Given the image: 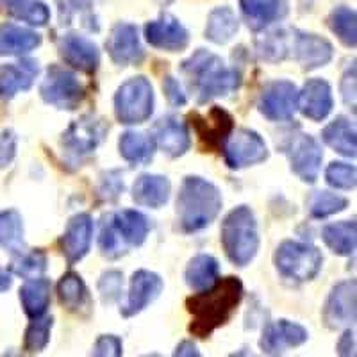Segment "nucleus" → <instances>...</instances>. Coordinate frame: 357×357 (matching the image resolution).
<instances>
[{"label":"nucleus","mask_w":357,"mask_h":357,"mask_svg":"<svg viewBox=\"0 0 357 357\" xmlns=\"http://www.w3.org/2000/svg\"><path fill=\"white\" fill-rule=\"evenodd\" d=\"M17 155V134L13 130H2L0 132V168L11 165Z\"/></svg>","instance_id":"nucleus-45"},{"label":"nucleus","mask_w":357,"mask_h":357,"mask_svg":"<svg viewBox=\"0 0 357 357\" xmlns=\"http://www.w3.org/2000/svg\"><path fill=\"white\" fill-rule=\"evenodd\" d=\"M347 206H349V200L331 191H317L309 199V213L314 218H327L334 213L343 211Z\"/></svg>","instance_id":"nucleus-37"},{"label":"nucleus","mask_w":357,"mask_h":357,"mask_svg":"<svg viewBox=\"0 0 357 357\" xmlns=\"http://www.w3.org/2000/svg\"><path fill=\"white\" fill-rule=\"evenodd\" d=\"M218 261L213 256L207 254H200V256L193 257L186 268V282L190 288L197 289V291H206V289L213 288L218 280Z\"/></svg>","instance_id":"nucleus-29"},{"label":"nucleus","mask_w":357,"mask_h":357,"mask_svg":"<svg viewBox=\"0 0 357 357\" xmlns=\"http://www.w3.org/2000/svg\"><path fill=\"white\" fill-rule=\"evenodd\" d=\"M162 291V279L154 272L149 270H139L130 279L129 296H127L126 305L122 307L123 317H134L142 312L149 304L158 298Z\"/></svg>","instance_id":"nucleus-16"},{"label":"nucleus","mask_w":357,"mask_h":357,"mask_svg":"<svg viewBox=\"0 0 357 357\" xmlns=\"http://www.w3.org/2000/svg\"><path fill=\"white\" fill-rule=\"evenodd\" d=\"M174 357H200V354L191 341H183L175 350Z\"/></svg>","instance_id":"nucleus-49"},{"label":"nucleus","mask_w":357,"mask_h":357,"mask_svg":"<svg viewBox=\"0 0 357 357\" xmlns=\"http://www.w3.org/2000/svg\"><path fill=\"white\" fill-rule=\"evenodd\" d=\"M162 88H165V93H167L168 100H170L174 106H184V104H186V95L183 93V89H181V86H178V82L175 81L174 77L165 79Z\"/></svg>","instance_id":"nucleus-46"},{"label":"nucleus","mask_w":357,"mask_h":357,"mask_svg":"<svg viewBox=\"0 0 357 357\" xmlns=\"http://www.w3.org/2000/svg\"><path fill=\"white\" fill-rule=\"evenodd\" d=\"M288 155L291 161V170L296 174L304 183L312 184L318 178L321 167V149L318 142L307 134H301L295 139H291L288 146Z\"/></svg>","instance_id":"nucleus-10"},{"label":"nucleus","mask_w":357,"mask_h":357,"mask_svg":"<svg viewBox=\"0 0 357 357\" xmlns=\"http://www.w3.org/2000/svg\"><path fill=\"white\" fill-rule=\"evenodd\" d=\"M321 138L331 149L345 158H356L357 142H356V126L349 118L337 116L334 122L325 127Z\"/></svg>","instance_id":"nucleus-27"},{"label":"nucleus","mask_w":357,"mask_h":357,"mask_svg":"<svg viewBox=\"0 0 357 357\" xmlns=\"http://www.w3.org/2000/svg\"><path fill=\"white\" fill-rule=\"evenodd\" d=\"M59 52H61L65 63L86 73L95 72L100 63V52H98L97 45L79 34L63 36V40L59 41Z\"/></svg>","instance_id":"nucleus-18"},{"label":"nucleus","mask_w":357,"mask_h":357,"mask_svg":"<svg viewBox=\"0 0 357 357\" xmlns=\"http://www.w3.org/2000/svg\"><path fill=\"white\" fill-rule=\"evenodd\" d=\"M183 72L199 95L200 104L216 97H225L241 84V73L238 70L227 68L218 56L202 49L183 63Z\"/></svg>","instance_id":"nucleus-2"},{"label":"nucleus","mask_w":357,"mask_h":357,"mask_svg":"<svg viewBox=\"0 0 357 357\" xmlns=\"http://www.w3.org/2000/svg\"><path fill=\"white\" fill-rule=\"evenodd\" d=\"M243 296V284L238 277H225L213 288L190 296L186 302L193 321L190 331L206 337L231 318Z\"/></svg>","instance_id":"nucleus-1"},{"label":"nucleus","mask_w":357,"mask_h":357,"mask_svg":"<svg viewBox=\"0 0 357 357\" xmlns=\"http://www.w3.org/2000/svg\"><path fill=\"white\" fill-rule=\"evenodd\" d=\"M341 91H343V98L349 106L356 107V68L352 66V72H347L343 82H341Z\"/></svg>","instance_id":"nucleus-47"},{"label":"nucleus","mask_w":357,"mask_h":357,"mask_svg":"<svg viewBox=\"0 0 357 357\" xmlns=\"http://www.w3.org/2000/svg\"><path fill=\"white\" fill-rule=\"evenodd\" d=\"M91 236H93V220L91 216L81 213L75 215L68 222L65 234H63L59 247H61L63 256L66 257L68 264L77 263L88 254L89 245H91Z\"/></svg>","instance_id":"nucleus-17"},{"label":"nucleus","mask_w":357,"mask_h":357,"mask_svg":"<svg viewBox=\"0 0 357 357\" xmlns=\"http://www.w3.org/2000/svg\"><path fill=\"white\" fill-rule=\"evenodd\" d=\"M107 127L102 120H93V118H82L68 127L63 134V146L73 155H84L93 152L106 136Z\"/></svg>","instance_id":"nucleus-15"},{"label":"nucleus","mask_w":357,"mask_h":357,"mask_svg":"<svg viewBox=\"0 0 357 357\" xmlns=\"http://www.w3.org/2000/svg\"><path fill=\"white\" fill-rule=\"evenodd\" d=\"M6 357H17V356H6Z\"/></svg>","instance_id":"nucleus-54"},{"label":"nucleus","mask_w":357,"mask_h":357,"mask_svg":"<svg viewBox=\"0 0 357 357\" xmlns=\"http://www.w3.org/2000/svg\"><path fill=\"white\" fill-rule=\"evenodd\" d=\"M333 45L325 38L311 33H296L295 36V56L302 68L314 70L327 65L333 59Z\"/></svg>","instance_id":"nucleus-21"},{"label":"nucleus","mask_w":357,"mask_h":357,"mask_svg":"<svg viewBox=\"0 0 357 357\" xmlns=\"http://www.w3.org/2000/svg\"><path fill=\"white\" fill-rule=\"evenodd\" d=\"M240 8L252 31L282 20L289 11L286 0H240Z\"/></svg>","instance_id":"nucleus-22"},{"label":"nucleus","mask_w":357,"mask_h":357,"mask_svg":"<svg viewBox=\"0 0 357 357\" xmlns=\"http://www.w3.org/2000/svg\"><path fill=\"white\" fill-rule=\"evenodd\" d=\"M337 356L340 357H357L356 354V334L354 331H345L337 341Z\"/></svg>","instance_id":"nucleus-48"},{"label":"nucleus","mask_w":357,"mask_h":357,"mask_svg":"<svg viewBox=\"0 0 357 357\" xmlns=\"http://www.w3.org/2000/svg\"><path fill=\"white\" fill-rule=\"evenodd\" d=\"M13 284V279H11V273L8 270H2L0 268V291H6V289L11 288Z\"/></svg>","instance_id":"nucleus-50"},{"label":"nucleus","mask_w":357,"mask_h":357,"mask_svg":"<svg viewBox=\"0 0 357 357\" xmlns=\"http://www.w3.org/2000/svg\"><path fill=\"white\" fill-rule=\"evenodd\" d=\"M93 357H122V341L116 336H100L95 343Z\"/></svg>","instance_id":"nucleus-44"},{"label":"nucleus","mask_w":357,"mask_h":357,"mask_svg":"<svg viewBox=\"0 0 357 357\" xmlns=\"http://www.w3.org/2000/svg\"><path fill=\"white\" fill-rule=\"evenodd\" d=\"M231 357H257V356H256V354H252L250 350H240V352L232 354Z\"/></svg>","instance_id":"nucleus-51"},{"label":"nucleus","mask_w":357,"mask_h":357,"mask_svg":"<svg viewBox=\"0 0 357 357\" xmlns=\"http://www.w3.org/2000/svg\"><path fill=\"white\" fill-rule=\"evenodd\" d=\"M52 321V317H45L36 318L33 324L29 325L27 333H25V349L29 352H41L45 347L49 345Z\"/></svg>","instance_id":"nucleus-41"},{"label":"nucleus","mask_w":357,"mask_h":357,"mask_svg":"<svg viewBox=\"0 0 357 357\" xmlns=\"http://www.w3.org/2000/svg\"><path fill=\"white\" fill-rule=\"evenodd\" d=\"M123 238L118 232L116 225H114V216H106L104 222H102L100 227V238H98V245H100L102 254L106 257H120L126 252V247H123Z\"/></svg>","instance_id":"nucleus-38"},{"label":"nucleus","mask_w":357,"mask_h":357,"mask_svg":"<svg viewBox=\"0 0 357 357\" xmlns=\"http://www.w3.org/2000/svg\"><path fill=\"white\" fill-rule=\"evenodd\" d=\"M20 301L27 317L41 318L50 304V282L47 279L29 280L20 288Z\"/></svg>","instance_id":"nucleus-32"},{"label":"nucleus","mask_w":357,"mask_h":357,"mask_svg":"<svg viewBox=\"0 0 357 357\" xmlns=\"http://www.w3.org/2000/svg\"><path fill=\"white\" fill-rule=\"evenodd\" d=\"M11 270L17 275L25 277V279H40L45 270H47V256L41 250L29 252V254H25V256H22L20 259L13 263Z\"/></svg>","instance_id":"nucleus-40"},{"label":"nucleus","mask_w":357,"mask_h":357,"mask_svg":"<svg viewBox=\"0 0 357 357\" xmlns=\"http://www.w3.org/2000/svg\"><path fill=\"white\" fill-rule=\"evenodd\" d=\"M154 111V89L149 79L132 77L123 82L114 95V113L126 126L143 123Z\"/></svg>","instance_id":"nucleus-5"},{"label":"nucleus","mask_w":357,"mask_h":357,"mask_svg":"<svg viewBox=\"0 0 357 357\" xmlns=\"http://www.w3.org/2000/svg\"><path fill=\"white\" fill-rule=\"evenodd\" d=\"M118 149L120 154L126 161L134 162V165H145L154 155L155 143L154 139L145 136L143 132H129L122 134V138L118 142Z\"/></svg>","instance_id":"nucleus-33"},{"label":"nucleus","mask_w":357,"mask_h":357,"mask_svg":"<svg viewBox=\"0 0 357 357\" xmlns=\"http://www.w3.org/2000/svg\"><path fill=\"white\" fill-rule=\"evenodd\" d=\"M325 178L331 186L337 188V190H354L357 183L356 167L347 165V162H333L325 172Z\"/></svg>","instance_id":"nucleus-42"},{"label":"nucleus","mask_w":357,"mask_h":357,"mask_svg":"<svg viewBox=\"0 0 357 357\" xmlns=\"http://www.w3.org/2000/svg\"><path fill=\"white\" fill-rule=\"evenodd\" d=\"M9 13L18 20L27 22L31 25H40V27L47 25L50 20L49 8L41 2H34V0H22L18 4L11 6Z\"/></svg>","instance_id":"nucleus-39"},{"label":"nucleus","mask_w":357,"mask_h":357,"mask_svg":"<svg viewBox=\"0 0 357 357\" xmlns=\"http://www.w3.org/2000/svg\"><path fill=\"white\" fill-rule=\"evenodd\" d=\"M57 293H59V301L70 311H81L86 307L89 302L88 289L84 282L77 273L68 272L61 277L59 284H57Z\"/></svg>","instance_id":"nucleus-35"},{"label":"nucleus","mask_w":357,"mask_h":357,"mask_svg":"<svg viewBox=\"0 0 357 357\" xmlns=\"http://www.w3.org/2000/svg\"><path fill=\"white\" fill-rule=\"evenodd\" d=\"M298 109V89L289 81H275L263 89L259 111L272 122L291 120Z\"/></svg>","instance_id":"nucleus-9"},{"label":"nucleus","mask_w":357,"mask_h":357,"mask_svg":"<svg viewBox=\"0 0 357 357\" xmlns=\"http://www.w3.org/2000/svg\"><path fill=\"white\" fill-rule=\"evenodd\" d=\"M191 120H193V126H195L200 139L207 146L223 145L232 130V116L222 107H213L207 116L193 114Z\"/></svg>","instance_id":"nucleus-24"},{"label":"nucleus","mask_w":357,"mask_h":357,"mask_svg":"<svg viewBox=\"0 0 357 357\" xmlns=\"http://www.w3.org/2000/svg\"><path fill=\"white\" fill-rule=\"evenodd\" d=\"M154 143L170 158H178L190 151L191 139L186 126L175 116L161 118L154 127Z\"/></svg>","instance_id":"nucleus-20"},{"label":"nucleus","mask_w":357,"mask_h":357,"mask_svg":"<svg viewBox=\"0 0 357 357\" xmlns=\"http://www.w3.org/2000/svg\"><path fill=\"white\" fill-rule=\"evenodd\" d=\"M268 159V146L256 130L238 129L225 145V162L229 167L247 168Z\"/></svg>","instance_id":"nucleus-8"},{"label":"nucleus","mask_w":357,"mask_h":357,"mask_svg":"<svg viewBox=\"0 0 357 357\" xmlns=\"http://www.w3.org/2000/svg\"><path fill=\"white\" fill-rule=\"evenodd\" d=\"M325 245L337 254V256H350L356 250L357 243V225L356 220L349 222L331 223L321 231Z\"/></svg>","instance_id":"nucleus-28"},{"label":"nucleus","mask_w":357,"mask_h":357,"mask_svg":"<svg viewBox=\"0 0 357 357\" xmlns=\"http://www.w3.org/2000/svg\"><path fill=\"white\" fill-rule=\"evenodd\" d=\"M324 321L329 329L356 321V280L340 282L331 291L324 307Z\"/></svg>","instance_id":"nucleus-12"},{"label":"nucleus","mask_w":357,"mask_h":357,"mask_svg":"<svg viewBox=\"0 0 357 357\" xmlns=\"http://www.w3.org/2000/svg\"><path fill=\"white\" fill-rule=\"evenodd\" d=\"M298 109L314 122L329 116L333 111V91L329 82H325L324 79H311L305 82L298 93Z\"/></svg>","instance_id":"nucleus-19"},{"label":"nucleus","mask_w":357,"mask_h":357,"mask_svg":"<svg viewBox=\"0 0 357 357\" xmlns=\"http://www.w3.org/2000/svg\"><path fill=\"white\" fill-rule=\"evenodd\" d=\"M38 63L33 59H24L20 63H13L0 68V98L9 100L18 91H25L33 86L36 79Z\"/></svg>","instance_id":"nucleus-23"},{"label":"nucleus","mask_w":357,"mask_h":357,"mask_svg":"<svg viewBox=\"0 0 357 357\" xmlns=\"http://www.w3.org/2000/svg\"><path fill=\"white\" fill-rule=\"evenodd\" d=\"M307 331L298 324L288 320H279L268 324L259 345L268 357H282L288 349L301 347L307 341Z\"/></svg>","instance_id":"nucleus-11"},{"label":"nucleus","mask_w":357,"mask_h":357,"mask_svg":"<svg viewBox=\"0 0 357 357\" xmlns=\"http://www.w3.org/2000/svg\"><path fill=\"white\" fill-rule=\"evenodd\" d=\"M114 225L123 241L134 245V247L142 245L149 234V220L142 213L132 211V209H126V211L114 215Z\"/></svg>","instance_id":"nucleus-34"},{"label":"nucleus","mask_w":357,"mask_h":357,"mask_svg":"<svg viewBox=\"0 0 357 357\" xmlns=\"http://www.w3.org/2000/svg\"><path fill=\"white\" fill-rule=\"evenodd\" d=\"M240 29V22L236 18V13L231 8L223 6V8H216L211 11L209 18H207L206 25V38L216 45H223L232 40L236 33Z\"/></svg>","instance_id":"nucleus-30"},{"label":"nucleus","mask_w":357,"mask_h":357,"mask_svg":"<svg viewBox=\"0 0 357 357\" xmlns=\"http://www.w3.org/2000/svg\"><path fill=\"white\" fill-rule=\"evenodd\" d=\"M168 197H170V181L162 175L145 174L132 186V199L139 206L158 209L168 202Z\"/></svg>","instance_id":"nucleus-25"},{"label":"nucleus","mask_w":357,"mask_h":357,"mask_svg":"<svg viewBox=\"0 0 357 357\" xmlns=\"http://www.w3.org/2000/svg\"><path fill=\"white\" fill-rule=\"evenodd\" d=\"M0 247L9 254H24V220L15 209L0 213Z\"/></svg>","instance_id":"nucleus-31"},{"label":"nucleus","mask_w":357,"mask_h":357,"mask_svg":"<svg viewBox=\"0 0 357 357\" xmlns=\"http://www.w3.org/2000/svg\"><path fill=\"white\" fill-rule=\"evenodd\" d=\"M107 52L116 65H139L145 57L138 29L132 24H116L107 40Z\"/></svg>","instance_id":"nucleus-14"},{"label":"nucleus","mask_w":357,"mask_h":357,"mask_svg":"<svg viewBox=\"0 0 357 357\" xmlns=\"http://www.w3.org/2000/svg\"><path fill=\"white\" fill-rule=\"evenodd\" d=\"M4 2H8L9 6H15V4H18V2H22V0H4Z\"/></svg>","instance_id":"nucleus-52"},{"label":"nucleus","mask_w":357,"mask_h":357,"mask_svg":"<svg viewBox=\"0 0 357 357\" xmlns=\"http://www.w3.org/2000/svg\"><path fill=\"white\" fill-rule=\"evenodd\" d=\"M123 277L122 273L116 272V270H111L106 272L98 280V291H100L102 301L111 304V302H116L122 295V286H123Z\"/></svg>","instance_id":"nucleus-43"},{"label":"nucleus","mask_w":357,"mask_h":357,"mask_svg":"<svg viewBox=\"0 0 357 357\" xmlns=\"http://www.w3.org/2000/svg\"><path fill=\"white\" fill-rule=\"evenodd\" d=\"M222 204L215 184L202 177H186L177 197L178 225L184 232L202 231L220 215Z\"/></svg>","instance_id":"nucleus-3"},{"label":"nucleus","mask_w":357,"mask_h":357,"mask_svg":"<svg viewBox=\"0 0 357 357\" xmlns=\"http://www.w3.org/2000/svg\"><path fill=\"white\" fill-rule=\"evenodd\" d=\"M41 38L31 29L0 24V56H22L40 47Z\"/></svg>","instance_id":"nucleus-26"},{"label":"nucleus","mask_w":357,"mask_h":357,"mask_svg":"<svg viewBox=\"0 0 357 357\" xmlns=\"http://www.w3.org/2000/svg\"><path fill=\"white\" fill-rule=\"evenodd\" d=\"M145 36L152 47L168 52H181L190 43V34L184 25L172 15H162L158 20L146 24Z\"/></svg>","instance_id":"nucleus-13"},{"label":"nucleus","mask_w":357,"mask_h":357,"mask_svg":"<svg viewBox=\"0 0 357 357\" xmlns=\"http://www.w3.org/2000/svg\"><path fill=\"white\" fill-rule=\"evenodd\" d=\"M43 100L57 109H75L84 98V88L72 72L59 66H50L47 79L40 88Z\"/></svg>","instance_id":"nucleus-7"},{"label":"nucleus","mask_w":357,"mask_h":357,"mask_svg":"<svg viewBox=\"0 0 357 357\" xmlns=\"http://www.w3.org/2000/svg\"><path fill=\"white\" fill-rule=\"evenodd\" d=\"M357 18L356 11L347 6H340L334 9L329 17V25L333 33L340 38V41L347 47H356L357 43Z\"/></svg>","instance_id":"nucleus-36"},{"label":"nucleus","mask_w":357,"mask_h":357,"mask_svg":"<svg viewBox=\"0 0 357 357\" xmlns=\"http://www.w3.org/2000/svg\"><path fill=\"white\" fill-rule=\"evenodd\" d=\"M146 357H158V356H146Z\"/></svg>","instance_id":"nucleus-53"},{"label":"nucleus","mask_w":357,"mask_h":357,"mask_svg":"<svg viewBox=\"0 0 357 357\" xmlns=\"http://www.w3.org/2000/svg\"><path fill=\"white\" fill-rule=\"evenodd\" d=\"M222 243L229 259L238 266H247L256 257L259 232L250 207H236L225 216L222 225Z\"/></svg>","instance_id":"nucleus-4"},{"label":"nucleus","mask_w":357,"mask_h":357,"mask_svg":"<svg viewBox=\"0 0 357 357\" xmlns=\"http://www.w3.org/2000/svg\"><path fill=\"white\" fill-rule=\"evenodd\" d=\"M321 252L317 247L301 241H284L275 252V266L280 273L296 282H305L321 270Z\"/></svg>","instance_id":"nucleus-6"}]
</instances>
